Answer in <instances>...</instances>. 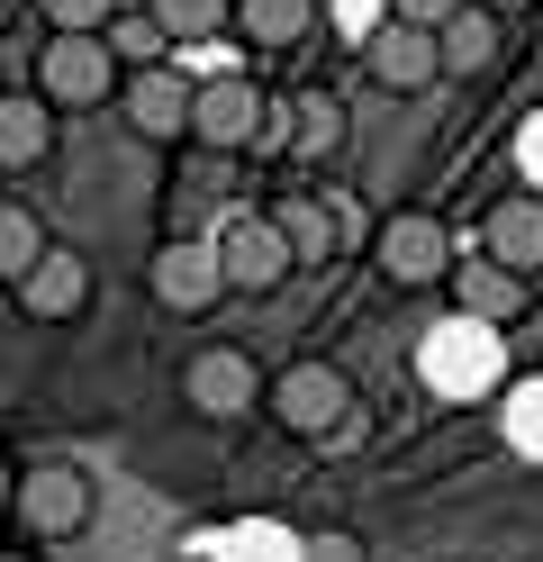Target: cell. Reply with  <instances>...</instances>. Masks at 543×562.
Masks as SVG:
<instances>
[{
  "label": "cell",
  "instance_id": "cell-25",
  "mask_svg": "<svg viewBox=\"0 0 543 562\" xmlns=\"http://www.w3.org/2000/svg\"><path fill=\"white\" fill-rule=\"evenodd\" d=\"M290 562H372V553H362V536H353V526H317V536L290 553Z\"/></svg>",
  "mask_w": 543,
  "mask_h": 562
},
{
  "label": "cell",
  "instance_id": "cell-32",
  "mask_svg": "<svg viewBox=\"0 0 543 562\" xmlns=\"http://www.w3.org/2000/svg\"><path fill=\"white\" fill-rule=\"evenodd\" d=\"M10 562H19V553H10Z\"/></svg>",
  "mask_w": 543,
  "mask_h": 562
},
{
  "label": "cell",
  "instance_id": "cell-2",
  "mask_svg": "<svg viewBox=\"0 0 543 562\" xmlns=\"http://www.w3.org/2000/svg\"><path fill=\"white\" fill-rule=\"evenodd\" d=\"M36 100L46 110H100V100H118V55H109V37H55L36 55Z\"/></svg>",
  "mask_w": 543,
  "mask_h": 562
},
{
  "label": "cell",
  "instance_id": "cell-21",
  "mask_svg": "<svg viewBox=\"0 0 543 562\" xmlns=\"http://www.w3.org/2000/svg\"><path fill=\"white\" fill-rule=\"evenodd\" d=\"M236 10H245V37L253 46H290V37H308V0H236Z\"/></svg>",
  "mask_w": 543,
  "mask_h": 562
},
{
  "label": "cell",
  "instance_id": "cell-28",
  "mask_svg": "<svg viewBox=\"0 0 543 562\" xmlns=\"http://www.w3.org/2000/svg\"><path fill=\"white\" fill-rule=\"evenodd\" d=\"M517 155H525V182H543V110L525 119V136H517Z\"/></svg>",
  "mask_w": 543,
  "mask_h": 562
},
{
  "label": "cell",
  "instance_id": "cell-5",
  "mask_svg": "<svg viewBox=\"0 0 543 562\" xmlns=\"http://www.w3.org/2000/svg\"><path fill=\"white\" fill-rule=\"evenodd\" d=\"M19 526L27 536H46V544H64V536H82L91 526V481L72 472V463H36V472H19Z\"/></svg>",
  "mask_w": 543,
  "mask_h": 562
},
{
  "label": "cell",
  "instance_id": "cell-1",
  "mask_svg": "<svg viewBox=\"0 0 543 562\" xmlns=\"http://www.w3.org/2000/svg\"><path fill=\"white\" fill-rule=\"evenodd\" d=\"M417 372H426V391H444V400L489 391V381H498V327H480V318H444V327H426Z\"/></svg>",
  "mask_w": 543,
  "mask_h": 562
},
{
  "label": "cell",
  "instance_id": "cell-27",
  "mask_svg": "<svg viewBox=\"0 0 543 562\" xmlns=\"http://www.w3.org/2000/svg\"><path fill=\"white\" fill-rule=\"evenodd\" d=\"M381 10H389V0H336V27H353V37H372V27H381Z\"/></svg>",
  "mask_w": 543,
  "mask_h": 562
},
{
  "label": "cell",
  "instance_id": "cell-16",
  "mask_svg": "<svg viewBox=\"0 0 543 562\" xmlns=\"http://www.w3.org/2000/svg\"><path fill=\"white\" fill-rule=\"evenodd\" d=\"M434 55H444V74H489V64H498V10L462 0V10L434 27Z\"/></svg>",
  "mask_w": 543,
  "mask_h": 562
},
{
  "label": "cell",
  "instance_id": "cell-17",
  "mask_svg": "<svg viewBox=\"0 0 543 562\" xmlns=\"http://www.w3.org/2000/svg\"><path fill=\"white\" fill-rule=\"evenodd\" d=\"M272 227H281V245H290V272H317V263L344 245V227H336V209H326V200H281Z\"/></svg>",
  "mask_w": 543,
  "mask_h": 562
},
{
  "label": "cell",
  "instance_id": "cell-10",
  "mask_svg": "<svg viewBox=\"0 0 543 562\" xmlns=\"http://www.w3.org/2000/svg\"><path fill=\"white\" fill-rule=\"evenodd\" d=\"M362 64H372L381 91H426L444 74V55H434V27H408V19H381L372 37H362Z\"/></svg>",
  "mask_w": 543,
  "mask_h": 562
},
{
  "label": "cell",
  "instance_id": "cell-3",
  "mask_svg": "<svg viewBox=\"0 0 543 562\" xmlns=\"http://www.w3.org/2000/svg\"><path fill=\"white\" fill-rule=\"evenodd\" d=\"M263 400H272V417H281L290 436H308V445H326V436H336L344 417H353V381H344L336 363H290V372L272 381Z\"/></svg>",
  "mask_w": 543,
  "mask_h": 562
},
{
  "label": "cell",
  "instance_id": "cell-23",
  "mask_svg": "<svg viewBox=\"0 0 543 562\" xmlns=\"http://www.w3.org/2000/svg\"><path fill=\"white\" fill-rule=\"evenodd\" d=\"M36 10H46L55 37H100V27L118 19V0H36Z\"/></svg>",
  "mask_w": 543,
  "mask_h": 562
},
{
  "label": "cell",
  "instance_id": "cell-7",
  "mask_svg": "<svg viewBox=\"0 0 543 562\" xmlns=\"http://www.w3.org/2000/svg\"><path fill=\"white\" fill-rule=\"evenodd\" d=\"M381 272L398 291H426V281H453V236L426 218V209H398L381 227Z\"/></svg>",
  "mask_w": 543,
  "mask_h": 562
},
{
  "label": "cell",
  "instance_id": "cell-24",
  "mask_svg": "<svg viewBox=\"0 0 543 562\" xmlns=\"http://www.w3.org/2000/svg\"><path fill=\"white\" fill-rule=\"evenodd\" d=\"M507 445H517V453H543V381H525V391L507 400Z\"/></svg>",
  "mask_w": 543,
  "mask_h": 562
},
{
  "label": "cell",
  "instance_id": "cell-15",
  "mask_svg": "<svg viewBox=\"0 0 543 562\" xmlns=\"http://www.w3.org/2000/svg\"><path fill=\"white\" fill-rule=\"evenodd\" d=\"M46 146H55V110L36 91H0V172L46 164Z\"/></svg>",
  "mask_w": 543,
  "mask_h": 562
},
{
  "label": "cell",
  "instance_id": "cell-8",
  "mask_svg": "<svg viewBox=\"0 0 543 562\" xmlns=\"http://www.w3.org/2000/svg\"><path fill=\"white\" fill-rule=\"evenodd\" d=\"M181 391H191V408H208V417H245L253 400H263V372H253L245 345H208V355L181 363Z\"/></svg>",
  "mask_w": 543,
  "mask_h": 562
},
{
  "label": "cell",
  "instance_id": "cell-22",
  "mask_svg": "<svg viewBox=\"0 0 543 562\" xmlns=\"http://www.w3.org/2000/svg\"><path fill=\"white\" fill-rule=\"evenodd\" d=\"M100 37H109V55H118V64H163V27H155V10H118Z\"/></svg>",
  "mask_w": 543,
  "mask_h": 562
},
{
  "label": "cell",
  "instance_id": "cell-30",
  "mask_svg": "<svg viewBox=\"0 0 543 562\" xmlns=\"http://www.w3.org/2000/svg\"><path fill=\"white\" fill-rule=\"evenodd\" d=\"M480 10H525V0H480Z\"/></svg>",
  "mask_w": 543,
  "mask_h": 562
},
{
  "label": "cell",
  "instance_id": "cell-20",
  "mask_svg": "<svg viewBox=\"0 0 543 562\" xmlns=\"http://www.w3.org/2000/svg\"><path fill=\"white\" fill-rule=\"evenodd\" d=\"M163 27V46H208L217 27H227V0H145Z\"/></svg>",
  "mask_w": 543,
  "mask_h": 562
},
{
  "label": "cell",
  "instance_id": "cell-4",
  "mask_svg": "<svg viewBox=\"0 0 543 562\" xmlns=\"http://www.w3.org/2000/svg\"><path fill=\"white\" fill-rule=\"evenodd\" d=\"M155 308L163 318H208L217 300H227V272H217V245H200V236H172L163 255H155Z\"/></svg>",
  "mask_w": 543,
  "mask_h": 562
},
{
  "label": "cell",
  "instance_id": "cell-31",
  "mask_svg": "<svg viewBox=\"0 0 543 562\" xmlns=\"http://www.w3.org/2000/svg\"><path fill=\"white\" fill-rule=\"evenodd\" d=\"M10 10H19V0H0V27H10Z\"/></svg>",
  "mask_w": 543,
  "mask_h": 562
},
{
  "label": "cell",
  "instance_id": "cell-14",
  "mask_svg": "<svg viewBox=\"0 0 543 562\" xmlns=\"http://www.w3.org/2000/svg\"><path fill=\"white\" fill-rule=\"evenodd\" d=\"M453 318H480V327L525 318V281H517V272H498L489 255H480V263H453Z\"/></svg>",
  "mask_w": 543,
  "mask_h": 562
},
{
  "label": "cell",
  "instance_id": "cell-12",
  "mask_svg": "<svg viewBox=\"0 0 543 562\" xmlns=\"http://www.w3.org/2000/svg\"><path fill=\"white\" fill-rule=\"evenodd\" d=\"M19 308H27V318H46V327L82 318V308H91V263L72 255V245H46V255L27 263V281H19Z\"/></svg>",
  "mask_w": 543,
  "mask_h": 562
},
{
  "label": "cell",
  "instance_id": "cell-26",
  "mask_svg": "<svg viewBox=\"0 0 543 562\" xmlns=\"http://www.w3.org/2000/svg\"><path fill=\"white\" fill-rule=\"evenodd\" d=\"M462 10V0H389V19H408V27H444Z\"/></svg>",
  "mask_w": 543,
  "mask_h": 562
},
{
  "label": "cell",
  "instance_id": "cell-19",
  "mask_svg": "<svg viewBox=\"0 0 543 562\" xmlns=\"http://www.w3.org/2000/svg\"><path fill=\"white\" fill-rule=\"evenodd\" d=\"M36 255H46V218H36L27 200H0V281H10V291H19Z\"/></svg>",
  "mask_w": 543,
  "mask_h": 562
},
{
  "label": "cell",
  "instance_id": "cell-18",
  "mask_svg": "<svg viewBox=\"0 0 543 562\" xmlns=\"http://www.w3.org/2000/svg\"><path fill=\"white\" fill-rule=\"evenodd\" d=\"M290 146L299 155H336L344 146V100L336 91H299L290 100Z\"/></svg>",
  "mask_w": 543,
  "mask_h": 562
},
{
  "label": "cell",
  "instance_id": "cell-13",
  "mask_svg": "<svg viewBox=\"0 0 543 562\" xmlns=\"http://www.w3.org/2000/svg\"><path fill=\"white\" fill-rule=\"evenodd\" d=\"M480 255H489L498 272L534 281V272H543V200H498L489 218H480Z\"/></svg>",
  "mask_w": 543,
  "mask_h": 562
},
{
  "label": "cell",
  "instance_id": "cell-11",
  "mask_svg": "<svg viewBox=\"0 0 543 562\" xmlns=\"http://www.w3.org/2000/svg\"><path fill=\"white\" fill-rule=\"evenodd\" d=\"M118 110H127V127L136 136H191V82L172 74V64H136V74L118 82Z\"/></svg>",
  "mask_w": 543,
  "mask_h": 562
},
{
  "label": "cell",
  "instance_id": "cell-9",
  "mask_svg": "<svg viewBox=\"0 0 543 562\" xmlns=\"http://www.w3.org/2000/svg\"><path fill=\"white\" fill-rule=\"evenodd\" d=\"M217 272H227V291H281L290 281V245L272 218H227L217 227Z\"/></svg>",
  "mask_w": 543,
  "mask_h": 562
},
{
  "label": "cell",
  "instance_id": "cell-6",
  "mask_svg": "<svg viewBox=\"0 0 543 562\" xmlns=\"http://www.w3.org/2000/svg\"><path fill=\"white\" fill-rule=\"evenodd\" d=\"M263 91H253L245 74H208V82H191V136L200 146H217V155H236V146H253L263 136Z\"/></svg>",
  "mask_w": 543,
  "mask_h": 562
},
{
  "label": "cell",
  "instance_id": "cell-29",
  "mask_svg": "<svg viewBox=\"0 0 543 562\" xmlns=\"http://www.w3.org/2000/svg\"><path fill=\"white\" fill-rule=\"evenodd\" d=\"M10 499H19V472H10V463H0V517H10Z\"/></svg>",
  "mask_w": 543,
  "mask_h": 562
}]
</instances>
